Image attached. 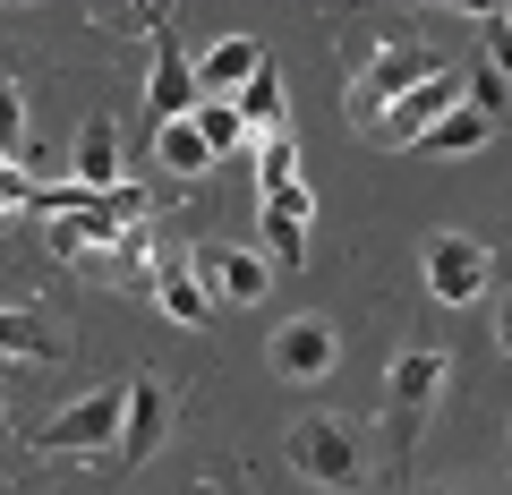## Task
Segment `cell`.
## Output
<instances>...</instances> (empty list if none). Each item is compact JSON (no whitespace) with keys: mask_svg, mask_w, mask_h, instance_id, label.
I'll return each instance as SVG.
<instances>
[{"mask_svg":"<svg viewBox=\"0 0 512 495\" xmlns=\"http://www.w3.org/2000/svg\"><path fill=\"white\" fill-rule=\"evenodd\" d=\"M436 69H444V60H436V52H419V43H402V35L376 43V60H367L359 86H350V111H359V129H376L384 103H402V94H410V86H427Z\"/></svg>","mask_w":512,"mask_h":495,"instance_id":"cell-1","label":"cell"},{"mask_svg":"<svg viewBox=\"0 0 512 495\" xmlns=\"http://www.w3.org/2000/svg\"><path fill=\"white\" fill-rule=\"evenodd\" d=\"M487 239H470V231H436L427 239V299L436 308H478L487 299Z\"/></svg>","mask_w":512,"mask_h":495,"instance_id":"cell-2","label":"cell"},{"mask_svg":"<svg viewBox=\"0 0 512 495\" xmlns=\"http://www.w3.org/2000/svg\"><path fill=\"white\" fill-rule=\"evenodd\" d=\"M120 402H128V385H103L86 402H69L60 419H43V453H111L120 444Z\"/></svg>","mask_w":512,"mask_h":495,"instance_id":"cell-3","label":"cell"},{"mask_svg":"<svg viewBox=\"0 0 512 495\" xmlns=\"http://www.w3.org/2000/svg\"><path fill=\"white\" fill-rule=\"evenodd\" d=\"M291 470L308 487H359V444L342 419H299L291 427Z\"/></svg>","mask_w":512,"mask_h":495,"instance_id":"cell-4","label":"cell"},{"mask_svg":"<svg viewBox=\"0 0 512 495\" xmlns=\"http://www.w3.org/2000/svg\"><path fill=\"white\" fill-rule=\"evenodd\" d=\"M444 111H461V69H453V60H444V69L427 77V86H410L402 103H393V111L376 120V129H367V137H376V146H419V137L436 129Z\"/></svg>","mask_w":512,"mask_h":495,"instance_id":"cell-5","label":"cell"},{"mask_svg":"<svg viewBox=\"0 0 512 495\" xmlns=\"http://www.w3.org/2000/svg\"><path fill=\"white\" fill-rule=\"evenodd\" d=\"M274 376L282 385H325L333 376V359H342V342H333V325L325 316H291V325H274Z\"/></svg>","mask_w":512,"mask_h":495,"instance_id":"cell-6","label":"cell"},{"mask_svg":"<svg viewBox=\"0 0 512 495\" xmlns=\"http://www.w3.org/2000/svg\"><path fill=\"white\" fill-rule=\"evenodd\" d=\"M146 111H154V129H171V120H188V111H197V60L180 52V35H171L163 18H154V69H146Z\"/></svg>","mask_w":512,"mask_h":495,"instance_id":"cell-7","label":"cell"},{"mask_svg":"<svg viewBox=\"0 0 512 495\" xmlns=\"http://www.w3.org/2000/svg\"><path fill=\"white\" fill-rule=\"evenodd\" d=\"M308 231H316V197H308V180H299V188H274V197H265V214H256L265 265H274V274H291V265L308 257Z\"/></svg>","mask_w":512,"mask_h":495,"instance_id":"cell-8","label":"cell"},{"mask_svg":"<svg viewBox=\"0 0 512 495\" xmlns=\"http://www.w3.org/2000/svg\"><path fill=\"white\" fill-rule=\"evenodd\" d=\"M265 43L256 35H222V43H205L197 52V103H239V94H248V77L265 69Z\"/></svg>","mask_w":512,"mask_h":495,"instance_id":"cell-9","label":"cell"},{"mask_svg":"<svg viewBox=\"0 0 512 495\" xmlns=\"http://www.w3.org/2000/svg\"><path fill=\"white\" fill-rule=\"evenodd\" d=\"M163 436H171V393L137 376V385H128V402H120V444H111V453H120V470L154 461V453H163Z\"/></svg>","mask_w":512,"mask_h":495,"instance_id":"cell-10","label":"cell"},{"mask_svg":"<svg viewBox=\"0 0 512 495\" xmlns=\"http://www.w3.org/2000/svg\"><path fill=\"white\" fill-rule=\"evenodd\" d=\"M197 274H205V291H214V308H248V299H265L274 265H265V248H205Z\"/></svg>","mask_w":512,"mask_h":495,"instance_id":"cell-11","label":"cell"},{"mask_svg":"<svg viewBox=\"0 0 512 495\" xmlns=\"http://www.w3.org/2000/svg\"><path fill=\"white\" fill-rule=\"evenodd\" d=\"M69 180L86 188V197H111V188H120V120H103V111H94L86 129H77V154H69Z\"/></svg>","mask_w":512,"mask_h":495,"instance_id":"cell-12","label":"cell"},{"mask_svg":"<svg viewBox=\"0 0 512 495\" xmlns=\"http://www.w3.org/2000/svg\"><path fill=\"white\" fill-rule=\"evenodd\" d=\"M436 393H444V350H402V359H393V393H384L393 419L419 427V410L436 402Z\"/></svg>","mask_w":512,"mask_h":495,"instance_id":"cell-13","label":"cell"},{"mask_svg":"<svg viewBox=\"0 0 512 495\" xmlns=\"http://www.w3.org/2000/svg\"><path fill=\"white\" fill-rule=\"evenodd\" d=\"M154 308H163L171 325H205V316H214V291H205L197 265H171V274L154 282Z\"/></svg>","mask_w":512,"mask_h":495,"instance_id":"cell-14","label":"cell"},{"mask_svg":"<svg viewBox=\"0 0 512 495\" xmlns=\"http://www.w3.org/2000/svg\"><path fill=\"white\" fill-rule=\"evenodd\" d=\"M239 120H248V137L291 129V103H282V69H274V60H265V69L248 77V94H239Z\"/></svg>","mask_w":512,"mask_h":495,"instance_id":"cell-15","label":"cell"},{"mask_svg":"<svg viewBox=\"0 0 512 495\" xmlns=\"http://www.w3.org/2000/svg\"><path fill=\"white\" fill-rule=\"evenodd\" d=\"M188 129L205 137V154H214V163H231V154H248V146H256L248 120H239V103H197V111H188Z\"/></svg>","mask_w":512,"mask_h":495,"instance_id":"cell-16","label":"cell"},{"mask_svg":"<svg viewBox=\"0 0 512 495\" xmlns=\"http://www.w3.org/2000/svg\"><path fill=\"white\" fill-rule=\"evenodd\" d=\"M487 137H495V120H487V111H470V103H461V111H444L436 129L419 137V154H478Z\"/></svg>","mask_w":512,"mask_h":495,"instance_id":"cell-17","label":"cell"},{"mask_svg":"<svg viewBox=\"0 0 512 495\" xmlns=\"http://www.w3.org/2000/svg\"><path fill=\"white\" fill-rule=\"evenodd\" d=\"M256 188L274 197V188H299V137L274 129V137H256Z\"/></svg>","mask_w":512,"mask_h":495,"instance_id":"cell-18","label":"cell"},{"mask_svg":"<svg viewBox=\"0 0 512 495\" xmlns=\"http://www.w3.org/2000/svg\"><path fill=\"white\" fill-rule=\"evenodd\" d=\"M154 154H163V171H180V180H197V171H214V154H205V137L188 129V120H171V129H154Z\"/></svg>","mask_w":512,"mask_h":495,"instance_id":"cell-19","label":"cell"},{"mask_svg":"<svg viewBox=\"0 0 512 495\" xmlns=\"http://www.w3.org/2000/svg\"><path fill=\"white\" fill-rule=\"evenodd\" d=\"M0 359H52V333L26 308H0Z\"/></svg>","mask_w":512,"mask_h":495,"instance_id":"cell-20","label":"cell"},{"mask_svg":"<svg viewBox=\"0 0 512 495\" xmlns=\"http://www.w3.org/2000/svg\"><path fill=\"white\" fill-rule=\"evenodd\" d=\"M461 103H470V111H487V120H504V111H512V86L487 69V60H470V69H461Z\"/></svg>","mask_w":512,"mask_h":495,"instance_id":"cell-21","label":"cell"},{"mask_svg":"<svg viewBox=\"0 0 512 495\" xmlns=\"http://www.w3.org/2000/svg\"><path fill=\"white\" fill-rule=\"evenodd\" d=\"M0 154L26 163V94H18V77H0Z\"/></svg>","mask_w":512,"mask_h":495,"instance_id":"cell-22","label":"cell"},{"mask_svg":"<svg viewBox=\"0 0 512 495\" xmlns=\"http://www.w3.org/2000/svg\"><path fill=\"white\" fill-rule=\"evenodd\" d=\"M478 26H487V52H478V60L512 86V9H478Z\"/></svg>","mask_w":512,"mask_h":495,"instance_id":"cell-23","label":"cell"},{"mask_svg":"<svg viewBox=\"0 0 512 495\" xmlns=\"http://www.w3.org/2000/svg\"><path fill=\"white\" fill-rule=\"evenodd\" d=\"M26 197H35V180H26V171H18V163H9V154H0V222L18 214V205H26Z\"/></svg>","mask_w":512,"mask_h":495,"instance_id":"cell-24","label":"cell"},{"mask_svg":"<svg viewBox=\"0 0 512 495\" xmlns=\"http://www.w3.org/2000/svg\"><path fill=\"white\" fill-rule=\"evenodd\" d=\"M495 342L512 350V299H504V308H495Z\"/></svg>","mask_w":512,"mask_h":495,"instance_id":"cell-25","label":"cell"}]
</instances>
